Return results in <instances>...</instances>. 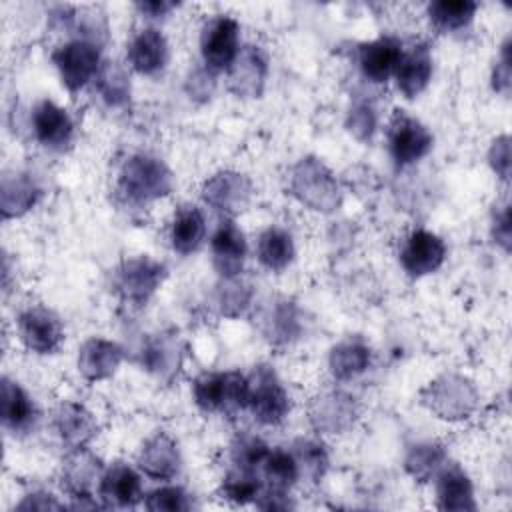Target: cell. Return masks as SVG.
Wrapping results in <instances>:
<instances>
[{
  "instance_id": "obj_45",
  "label": "cell",
  "mask_w": 512,
  "mask_h": 512,
  "mask_svg": "<svg viewBox=\"0 0 512 512\" xmlns=\"http://www.w3.org/2000/svg\"><path fill=\"white\" fill-rule=\"evenodd\" d=\"M494 238L508 250V246H510V210H508V206L494 220Z\"/></svg>"
},
{
  "instance_id": "obj_23",
  "label": "cell",
  "mask_w": 512,
  "mask_h": 512,
  "mask_svg": "<svg viewBox=\"0 0 512 512\" xmlns=\"http://www.w3.org/2000/svg\"><path fill=\"white\" fill-rule=\"evenodd\" d=\"M356 418V402L344 392H328L314 400L310 422L318 432L336 434L352 426Z\"/></svg>"
},
{
  "instance_id": "obj_34",
  "label": "cell",
  "mask_w": 512,
  "mask_h": 512,
  "mask_svg": "<svg viewBox=\"0 0 512 512\" xmlns=\"http://www.w3.org/2000/svg\"><path fill=\"white\" fill-rule=\"evenodd\" d=\"M478 4L470 0H436L428 4V18L438 30H460L476 14Z\"/></svg>"
},
{
  "instance_id": "obj_39",
  "label": "cell",
  "mask_w": 512,
  "mask_h": 512,
  "mask_svg": "<svg viewBox=\"0 0 512 512\" xmlns=\"http://www.w3.org/2000/svg\"><path fill=\"white\" fill-rule=\"evenodd\" d=\"M268 446L252 434H240L232 446H230V458L234 468H242V470H250V472H258L264 456L268 454Z\"/></svg>"
},
{
  "instance_id": "obj_17",
  "label": "cell",
  "mask_w": 512,
  "mask_h": 512,
  "mask_svg": "<svg viewBox=\"0 0 512 512\" xmlns=\"http://www.w3.org/2000/svg\"><path fill=\"white\" fill-rule=\"evenodd\" d=\"M266 74L268 64L262 50L256 46H244L226 70L228 88L238 96L258 98L262 94Z\"/></svg>"
},
{
  "instance_id": "obj_32",
  "label": "cell",
  "mask_w": 512,
  "mask_h": 512,
  "mask_svg": "<svg viewBox=\"0 0 512 512\" xmlns=\"http://www.w3.org/2000/svg\"><path fill=\"white\" fill-rule=\"evenodd\" d=\"M262 478L268 490H278V492H288L292 488V484L298 480V468H296V460L292 456L290 450L284 448H274L268 450V454L264 456L262 464Z\"/></svg>"
},
{
  "instance_id": "obj_29",
  "label": "cell",
  "mask_w": 512,
  "mask_h": 512,
  "mask_svg": "<svg viewBox=\"0 0 512 512\" xmlns=\"http://www.w3.org/2000/svg\"><path fill=\"white\" fill-rule=\"evenodd\" d=\"M294 240L292 234L280 226L266 228L256 242V256L260 264L272 272L288 268L294 260Z\"/></svg>"
},
{
  "instance_id": "obj_44",
  "label": "cell",
  "mask_w": 512,
  "mask_h": 512,
  "mask_svg": "<svg viewBox=\"0 0 512 512\" xmlns=\"http://www.w3.org/2000/svg\"><path fill=\"white\" fill-rule=\"evenodd\" d=\"M492 86L496 92H508V86H510V58H508V40L504 42L502 46V58L500 62L496 64L494 68V74H492Z\"/></svg>"
},
{
  "instance_id": "obj_16",
  "label": "cell",
  "mask_w": 512,
  "mask_h": 512,
  "mask_svg": "<svg viewBox=\"0 0 512 512\" xmlns=\"http://www.w3.org/2000/svg\"><path fill=\"white\" fill-rule=\"evenodd\" d=\"M104 466L88 448L70 450L62 462L60 484L72 498H90L92 490H98Z\"/></svg>"
},
{
  "instance_id": "obj_7",
  "label": "cell",
  "mask_w": 512,
  "mask_h": 512,
  "mask_svg": "<svg viewBox=\"0 0 512 512\" xmlns=\"http://www.w3.org/2000/svg\"><path fill=\"white\" fill-rule=\"evenodd\" d=\"M166 276V266L150 256L126 258L114 274L116 294L134 306L146 304L148 298L160 288Z\"/></svg>"
},
{
  "instance_id": "obj_3",
  "label": "cell",
  "mask_w": 512,
  "mask_h": 512,
  "mask_svg": "<svg viewBox=\"0 0 512 512\" xmlns=\"http://www.w3.org/2000/svg\"><path fill=\"white\" fill-rule=\"evenodd\" d=\"M246 380H248L246 410H250L254 420L264 426H276L284 422L290 412V398L280 378L276 376V372L266 364H258L252 368Z\"/></svg>"
},
{
  "instance_id": "obj_14",
  "label": "cell",
  "mask_w": 512,
  "mask_h": 512,
  "mask_svg": "<svg viewBox=\"0 0 512 512\" xmlns=\"http://www.w3.org/2000/svg\"><path fill=\"white\" fill-rule=\"evenodd\" d=\"M98 496L102 498V506L106 508H132L144 498L142 478L132 466L124 462H114L102 472Z\"/></svg>"
},
{
  "instance_id": "obj_12",
  "label": "cell",
  "mask_w": 512,
  "mask_h": 512,
  "mask_svg": "<svg viewBox=\"0 0 512 512\" xmlns=\"http://www.w3.org/2000/svg\"><path fill=\"white\" fill-rule=\"evenodd\" d=\"M252 196L250 180L232 170H222L210 176L202 186V198L214 210L224 212L226 216L242 212Z\"/></svg>"
},
{
  "instance_id": "obj_18",
  "label": "cell",
  "mask_w": 512,
  "mask_h": 512,
  "mask_svg": "<svg viewBox=\"0 0 512 512\" xmlns=\"http://www.w3.org/2000/svg\"><path fill=\"white\" fill-rule=\"evenodd\" d=\"M32 132L34 138L50 148V150H62L66 144H70L74 134V124L70 114L58 106L52 100H40L32 110Z\"/></svg>"
},
{
  "instance_id": "obj_10",
  "label": "cell",
  "mask_w": 512,
  "mask_h": 512,
  "mask_svg": "<svg viewBox=\"0 0 512 512\" xmlns=\"http://www.w3.org/2000/svg\"><path fill=\"white\" fill-rule=\"evenodd\" d=\"M18 336L30 352L52 354L64 340V328L52 310L30 306L18 316Z\"/></svg>"
},
{
  "instance_id": "obj_9",
  "label": "cell",
  "mask_w": 512,
  "mask_h": 512,
  "mask_svg": "<svg viewBox=\"0 0 512 512\" xmlns=\"http://www.w3.org/2000/svg\"><path fill=\"white\" fill-rule=\"evenodd\" d=\"M240 52V24L226 14L210 18L200 34V54L208 70H228Z\"/></svg>"
},
{
  "instance_id": "obj_21",
  "label": "cell",
  "mask_w": 512,
  "mask_h": 512,
  "mask_svg": "<svg viewBox=\"0 0 512 512\" xmlns=\"http://www.w3.org/2000/svg\"><path fill=\"white\" fill-rule=\"evenodd\" d=\"M128 64L144 76H152L166 66L168 42L158 28H142L128 44Z\"/></svg>"
},
{
  "instance_id": "obj_19",
  "label": "cell",
  "mask_w": 512,
  "mask_h": 512,
  "mask_svg": "<svg viewBox=\"0 0 512 512\" xmlns=\"http://www.w3.org/2000/svg\"><path fill=\"white\" fill-rule=\"evenodd\" d=\"M402 56V42L392 36H380L358 48V64L370 82H386L394 76Z\"/></svg>"
},
{
  "instance_id": "obj_11",
  "label": "cell",
  "mask_w": 512,
  "mask_h": 512,
  "mask_svg": "<svg viewBox=\"0 0 512 512\" xmlns=\"http://www.w3.org/2000/svg\"><path fill=\"white\" fill-rule=\"evenodd\" d=\"M446 260L444 240L424 228L412 230L400 248V264L412 278H420L436 272Z\"/></svg>"
},
{
  "instance_id": "obj_2",
  "label": "cell",
  "mask_w": 512,
  "mask_h": 512,
  "mask_svg": "<svg viewBox=\"0 0 512 512\" xmlns=\"http://www.w3.org/2000/svg\"><path fill=\"white\" fill-rule=\"evenodd\" d=\"M194 402L200 410L234 414L246 410L248 380L240 372H204L192 384Z\"/></svg>"
},
{
  "instance_id": "obj_25",
  "label": "cell",
  "mask_w": 512,
  "mask_h": 512,
  "mask_svg": "<svg viewBox=\"0 0 512 512\" xmlns=\"http://www.w3.org/2000/svg\"><path fill=\"white\" fill-rule=\"evenodd\" d=\"M436 478V504L440 510H474V488L458 464H444Z\"/></svg>"
},
{
  "instance_id": "obj_35",
  "label": "cell",
  "mask_w": 512,
  "mask_h": 512,
  "mask_svg": "<svg viewBox=\"0 0 512 512\" xmlns=\"http://www.w3.org/2000/svg\"><path fill=\"white\" fill-rule=\"evenodd\" d=\"M296 468H298V480L304 478L306 482H318L326 468H328V454L320 442L300 438L290 448Z\"/></svg>"
},
{
  "instance_id": "obj_28",
  "label": "cell",
  "mask_w": 512,
  "mask_h": 512,
  "mask_svg": "<svg viewBox=\"0 0 512 512\" xmlns=\"http://www.w3.org/2000/svg\"><path fill=\"white\" fill-rule=\"evenodd\" d=\"M36 418V408L32 398L26 394V390L10 380H2V422L8 430L26 432Z\"/></svg>"
},
{
  "instance_id": "obj_22",
  "label": "cell",
  "mask_w": 512,
  "mask_h": 512,
  "mask_svg": "<svg viewBox=\"0 0 512 512\" xmlns=\"http://www.w3.org/2000/svg\"><path fill=\"white\" fill-rule=\"evenodd\" d=\"M124 358L122 348L106 338H90L78 350V372L90 380L98 382L110 378Z\"/></svg>"
},
{
  "instance_id": "obj_38",
  "label": "cell",
  "mask_w": 512,
  "mask_h": 512,
  "mask_svg": "<svg viewBox=\"0 0 512 512\" xmlns=\"http://www.w3.org/2000/svg\"><path fill=\"white\" fill-rule=\"evenodd\" d=\"M264 326H266V336L270 338V342L274 344H286L292 338H296L300 324H298V314L296 308L282 300L274 306V310L268 312V316L264 318Z\"/></svg>"
},
{
  "instance_id": "obj_6",
  "label": "cell",
  "mask_w": 512,
  "mask_h": 512,
  "mask_svg": "<svg viewBox=\"0 0 512 512\" xmlns=\"http://www.w3.org/2000/svg\"><path fill=\"white\" fill-rule=\"evenodd\" d=\"M52 62L60 74L62 84L70 92H76L94 80L102 66L100 48L90 38H74L58 46L52 52Z\"/></svg>"
},
{
  "instance_id": "obj_24",
  "label": "cell",
  "mask_w": 512,
  "mask_h": 512,
  "mask_svg": "<svg viewBox=\"0 0 512 512\" xmlns=\"http://www.w3.org/2000/svg\"><path fill=\"white\" fill-rule=\"evenodd\" d=\"M394 78H396V88L406 98L418 96L432 78L430 48L426 44H416L410 50H402Z\"/></svg>"
},
{
  "instance_id": "obj_42",
  "label": "cell",
  "mask_w": 512,
  "mask_h": 512,
  "mask_svg": "<svg viewBox=\"0 0 512 512\" xmlns=\"http://www.w3.org/2000/svg\"><path fill=\"white\" fill-rule=\"evenodd\" d=\"M376 126V114L368 104H358L350 110L348 116V128L356 138H370Z\"/></svg>"
},
{
  "instance_id": "obj_15",
  "label": "cell",
  "mask_w": 512,
  "mask_h": 512,
  "mask_svg": "<svg viewBox=\"0 0 512 512\" xmlns=\"http://www.w3.org/2000/svg\"><path fill=\"white\" fill-rule=\"evenodd\" d=\"M52 430L68 450L86 448L98 434L96 418L78 402H60L52 412Z\"/></svg>"
},
{
  "instance_id": "obj_37",
  "label": "cell",
  "mask_w": 512,
  "mask_h": 512,
  "mask_svg": "<svg viewBox=\"0 0 512 512\" xmlns=\"http://www.w3.org/2000/svg\"><path fill=\"white\" fill-rule=\"evenodd\" d=\"M220 492L226 500L234 504H248V502H256V498L260 496L262 482L258 478V472L232 468L222 480Z\"/></svg>"
},
{
  "instance_id": "obj_41",
  "label": "cell",
  "mask_w": 512,
  "mask_h": 512,
  "mask_svg": "<svg viewBox=\"0 0 512 512\" xmlns=\"http://www.w3.org/2000/svg\"><path fill=\"white\" fill-rule=\"evenodd\" d=\"M250 302V290L244 282H238V276L224 278L218 304L224 314L228 316H238Z\"/></svg>"
},
{
  "instance_id": "obj_26",
  "label": "cell",
  "mask_w": 512,
  "mask_h": 512,
  "mask_svg": "<svg viewBox=\"0 0 512 512\" xmlns=\"http://www.w3.org/2000/svg\"><path fill=\"white\" fill-rule=\"evenodd\" d=\"M42 190L34 182L30 174L14 172L2 178V192H0V208L4 218L22 216L28 212L40 198Z\"/></svg>"
},
{
  "instance_id": "obj_30",
  "label": "cell",
  "mask_w": 512,
  "mask_h": 512,
  "mask_svg": "<svg viewBox=\"0 0 512 512\" xmlns=\"http://www.w3.org/2000/svg\"><path fill=\"white\" fill-rule=\"evenodd\" d=\"M328 366L336 380L356 378L370 366V348L358 338H348L330 350Z\"/></svg>"
},
{
  "instance_id": "obj_36",
  "label": "cell",
  "mask_w": 512,
  "mask_h": 512,
  "mask_svg": "<svg viewBox=\"0 0 512 512\" xmlns=\"http://www.w3.org/2000/svg\"><path fill=\"white\" fill-rule=\"evenodd\" d=\"M96 86H98V92L104 98V102L110 106L126 104V100L130 96L128 74L118 62H102L98 76H96Z\"/></svg>"
},
{
  "instance_id": "obj_20",
  "label": "cell",
  "mask_w": 512,
  "mask_h": 512,
  "mask_svg": "<svg viewBox=\"0 0 512 512\" xmlns=\"http://www.w3.org/2000/svg\"><path fill=\"white\" fill-rule=\"evenodd\" d=\"M178 444L164 432L154 434L138 452V468L156 480H172L180 472Z\"/></svg>"
},
{
  "instance_id": "obj_27",
  "label": "cell",
  "mask_w": 512,
  "mask_h": 512,
  "mask_svg": "<svg viewBox=\"0 0 512 512\" xmlns=\"http://www.w3.org/2000/svg\"><path fill=\"white\" fill-rule=\"evenodd\" d=\"M206 236V220L196 206H180L170 226V242L178 254H192Z\"/></svg>"
},
{
  "instance_id": "obj_31",
  "label": "cell",
  "mask_w": 512,
  "mask_h": 512,
  "mask_svg": "<svg viewBox=\"0 0 512 512\" xmlns=\"http://www.w3.org/2000/svg\"><path fill=\"white\" fill-rule=\"evenodd\" d=\"M446 462L448 460H446L444 446H440L438 442H418L408 448L404 458V468L414 480L428 482L440 472V468Z\"/></svg>"
},
{
  "instance_id": "obj_40",
  "label": "cell",
  "mask_w": 512,
  "mask_h": 512,
  "mask_svg": "<svg viewBox=\"0 0 512 512\" xmlns=\"http://www.w3.org/2000/svg\"><path fill=\"white\" fill-rule=\"evenodd\" d=\"M144 506L154 512H178V510H188L192 504H190V496L184 492V488L160 486L146 494Z\"/></svg>"
},
{
  "instance_id": "obj_8",
  "label": "cell",
  "mask_w": 512,
  "mask_h": 512,
  "mask_svg": "<svg viewBox=\"0 0 512 512\" xmlns=\"http://www.w3.org/2000/svg\"><path fill=\"white\" fill-rule=\"evenodd\" d=\"M388 152L398 166H408L424 158L432 148V134L430 130L416 120L414 116L406 114L404 110H394L388 122Z\"/></svg>"
},
{
  "instance_id": "obj_1",
  "label": "cell",
  "mask_w": 512,
  "mask_h": 512,
  "mask_svg": "<svg viewBox=\"0 0 512 512\" xmlns=\"http://www.w3.org/2000/svg\"><path fill=\"white\" fill-rule=\"evenodd\" d=\"M172 188L174 176L160 158L148 154H134L122 164L118 176V190L130 202L146 204L150 200L168 196Z\"/></svg>"
},
{
  "instance_id": "obj_13",
  "label": "cell",
  "mask_w": 512,
  "mask_h": 512,
  "mask_svg": "<svg viewBox=\"0 0 512 512\" xmlns=\"http://www.w3.org/2000/svg\"><path fill=\"white\" fill-rule=\"evenodd\" d=\"M212 264L220 272L222 278H232L242 272L248 244L244 232L236 226V222L226 216L210 238Z\"/></svg>"
},
{
  "instance_id": "obj_46",
  "label": "cell",
  "mask_w": 512,
  "mask_h": 512,
  "mask_svg": "<svg viewBox=\"0 0 512 512\" xmlns=\"http://www.w3.org/2000/svg\"><path fill=\"white\" fill-rule=\"evenodd\" d=\"M136 6H138L144 14L152 16V18H158V16H164L166 12H170L176 4H174V2H158V0H154V2H138Z\"/></svg>"
},
{
  "instance_id": "obj_5",
  "label": "cell",
  "mask_w": 512,
  "mask_h": 512,
  "mask_svg": "<svg viewBox=\"0 0 512 512\" xmlns=\"http://www.w3.org/2000/svg\"><path fill=\"white\" fill-rule=\"evenodd\" d=\"M290 192L308 208L330 212L340 204V188L318 158H302L290 172Z\"/></svg>"
},
{
  "instance_id": "obj_33",
  "label": "cell",
  "mask_w": 512,
  "mask_h": 512,
  "mask_svg": "<svg viewBox=\"0 0 512 512\" xmlns=\"http://www.w3.org/2000/svg\"><path fill=\"white\" fill-rule=\"evenodd\" d=\"M142 362L146 364L148 370L156 372L160 378H170L172 374L178 372L182 354H180V344L172 336H158L148 342Z\"/></svg>"
},
{
  "instance_id": "obj_4",
  "label": "cell",
  "mask_w": 512,
  "mask_h": 512,
  "mask_svg": "<svg viewBox=\"0 0 512 512\" xmlns=\"http://www.w3.org/2000/svg\"><path fill=\"white\" fill-rule=\"evenodd\" d=\"M422 404L444 420L468 418L478 406L474 384L460 374H442L422 390Z\"/></svg>"
},
{
  "instance_id": "obj_43",
  "label": "cell",
  "mask_w": 512,
  "mask_h": 512,
  "mask_svg": "<svg viewBox=\"0 0 512 512\" xmlns=\"http://www.w3.org/2000/svg\"><path fill=\"white\" fill-rule=\"evenodd\" d=\"M488 160H490V166L494 168V172L502 180H506L508 172H510V138L506 134L498 136L492 142L490 152H488Z\"/></svg>"
}]
</instances>
